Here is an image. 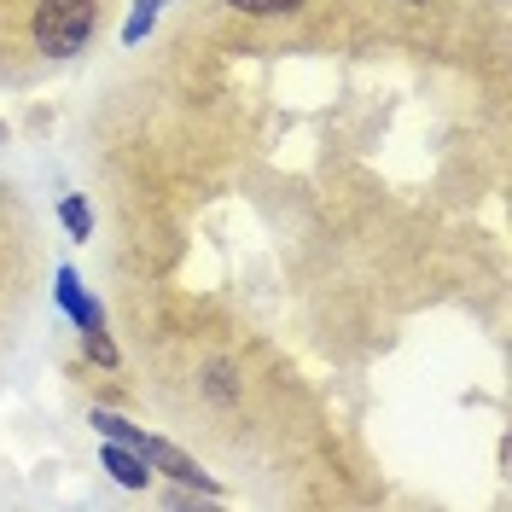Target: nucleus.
<instances>
[{"mask_svg": "<svg viewBox=\"0 0 512 512\" xmlns=\"http://www.w3.org/2000/svg\"><path fill=\"white\" fill-rule=\"evenodd\" d=\"M210 396H222V402L233 396V384H227V367H216V373H210Z\"/></svg>", "mask_w": 512, "mask_h": 512, "instance_id": "obj_8", "label": "nucleus"}, {"mask_svg": "<svg viewBox=\"0 0 512 512\" xmlns=\"http://www.w3.org/2000/svg\"><path fill=\"white\" fill-rule=\"evenodd\" d=\"M59 303H64V309H70L76 320H82V326H99V309L88 303V297H82V286H76V274H70V268L59 274Z\"/></svg>", "mask_w": 512, "mask_h": 512, "instance_id": "obj_4", "label": "nucleus"}, {"mask_svg": "<svg viewBox=\"0 0 512 512\" xmlns=\"http://www.w3.org/2000/svg\"><path fill=\"white\" fill-rule=\"evenodd\" d=\"M82 350L94 355V361H105V367L117 361V350H111V338H105V326H82Z\"/></svg>", "mask_w": 512, "mask_h": 512, "instance_id": "obj_6", "label": "nucleus"}, {"mask_svg": "<svg viewBox=\"0 0 512 512\" xmlns=\"http://www.w3.org/2000/svg\"><path fill=\"white\" fill-rule=\"evenodd\" d=\"M88 30H94V0H41L35 6V47L53 59L82 53Z\"/></svg>", "mask_w": 512, "mask_h": 512, "instance_id": "obj_1", "label": "nucleus"}, {"mask_svg": "<svg viewBox=\"0 0 512 512\" xmlns=\"http://www.w3.org/2000/svg\"><path fill=\"white\" fill-rule=\"evenodd\" d=\"M105 466H111L117 483H128V489H146V478H152V472H146V454H140V448H128V443L105 448Z\"/></svg>", "mask_w": 512, "mask_h": 512, "instance_id": "obj_3", "label": "nucleus"}, {"mask_svg": "<svg viewBox=\"0 0 512 512\" xmlns=\"http://www.w3.org/2000/svg\"><path fill=\"white\" fill-rule=\"evenodd\" d=\"M227 6H239V12H251V18H280V12H297L303 0H227Z\"/></svg>", "mask_w": 512, "mask_h": 512, "instance_id": "obj_5", "label": "nucleus"}, {"mask_svg": "<svg viewBox=\"0 0 512 512\" xmlns=\"http://www.w3.org/2000/svg\"><path fill=\"white\" fill-rule=\"evenodd\" d=\"M140 454H146V466H163L169 478H181V483H198V489H216V483L204 478L198 466H192L181 448H169V443H158V437H140Z\"/></svg>", "mask_w": 512, "mask_h": 512, "instance_id": "obj_2", "label": "nucleus"}, {"mask_svg": "<svg viewBox=\"0 0 512 512\" xmlns=\"http://www.w3.org/2000/svg\"><path fill=\"white\" fill-rule=\"evenodd\" d=\"M64 227H70V233H76V239H88V204H82V198H64Z\"/></svg>", "mask_w": 512, "mask_h": 512, "instance_id": "obj_7", "label": "nucleus"}]
</instances>
